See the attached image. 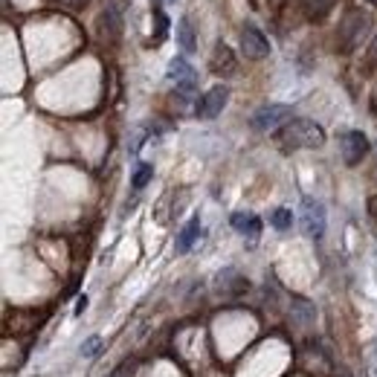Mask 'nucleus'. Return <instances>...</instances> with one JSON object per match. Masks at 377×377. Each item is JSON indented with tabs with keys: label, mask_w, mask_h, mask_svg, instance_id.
<instances>
[{
	"label": "nucleus",
	"mask_w": 377,
	"mask_h": 377,
	"mask_svg": "<svg viewBox=\"0 0 377 377\" xmlns=\"http://www.w3.org/2000/svg\"><path fill=\"white\" fill-rule=\"evenodd\" d=\"M163 3H177V0H154V6H163Z\"/></svg>",
	"instance_id": "obj_22"
},
{
	"label": "nucleus",
	"mask_w": 377,
	"mask_h": 377,
	"mask_svg": "<svg viewBox=\"0 0 377 377\" xmlns=\"http://www.w3.org/2000/svg\"><path fill=\"white\" fill-rule=\"evenodd\" d=\"M212 70H215L218 76L235 73V55H232V50H229L227 44H221V41L215 44V52H212Z\"/></svg>",
	"instance_id": "obj_10"
},
{
	"label": "nucleus",
	"mask_w": 377,
	"mask_h": 377,
	"mask_svg": "<svg viewBox=\"0 0 377 377\" xmlns=\"http://www.w3.org/2000/svg\"><path fill=\"white\" fill-rule=\"evenodd\" d=\"M99 348H102V340H99V336H90V340L82 346V354H85V357H90V354H96Z\"/></svg>",
	"instance_id": "obj_19"
},
{
	"label": "nucleus",
	"mask_w": 377,
	"mask_h": 377,
	"mask_svg": "<svg viewBox=\"0 0 377 377\" xmlns=\"http://www.w3.org/2000/svg\"><path fill=\"white\" fill-rule=\"evenodd\" d=\"M293 119V108L287 105H264L252 113V128L255 131H276V128H282L287 125Z\"/></svg>",
	"instance_id": "obj_5"
},
{
	"label": "nucleus",
	"mask_w": 377,
	"mask_h": 377,
	"mask_svg": "<svg viewBox=\"0 0 377 377\" xmlns=\"http://www.w3.org/2000/svg\"><path fill=\"white\" fill-rule=\"evenodd\" d=\"M134 374H136V363L131 360V363H122L119 369H113L108 377H134Z\"/></svg>",
	"instance_id": "obj_17"
},
{
	"label": "nucleus",
	"mask_w": 377,
	"mask_h": 377,
	"mask_svg": "<svg viewBox=\"0 0 377 377\" xmlns=\"http://www.w3.org/2000/svg\"><path fill=\"white\" fill-rule=\"evenodd\" d=\"M197 235H201V218H192V221L183 227V232L177 235V252H189L192 244L197 241Z\"/></svg>",
	"instance_id": "obj_11"
},
{
	"label": "nucleus",
	"mask_w": 377,
	"mask_h": 377,
	"mask_svg": "<svg viewBox=\"0 0 377 377\" xmlns=\"http://www.w3.org/2000/svg\"><path fill=\"white\" fill-rule=\"evenodd\" d=\"M169 82L174 85L177 96L180 99H189L197 87V73L194 67L186 62V58H171V64H169Z\"/></svg>",
	"instance_id": "obj_4"
},
{
	"label": "nucleus",
	"mask_w": 377,
	"mask_h": 377,
	"mask_svg": "<svg viewBox=\"0 0 377 377\" xmlns=\"http://www.w3.org/2000/svg\"><path fill=\"white\" fill-rule=\"evenodd\" d=\"M369 215L374 218V224H377V194H374V197H369Z\"/></svg>",
	"instance_id": "obj_20"
},
{
	"label": "nucleus",
	"mask_w": 377,
	"mask_h": 377,
	"mask_svg": "<svg viewBox=\"0 0 377 377\" xmlns=\"http://www.w3.org/2000/svg\"><path fill=\"white\" fill-rule=\"evenodd\" d=\"M154 21H157V35H154V44H163L166 35H169V17L163 12V6H154Z\"/></svg>",
	"instance_id": "obj_16"
},
{
	"label": "nucleus",
	"mask_w": 377,
	"mask_h": 377,
	"mask_svg": "<svg viewBox=\"0 0 377 377\" xmlns=\"http://www.w3.org/2000/svg\"><path fill=\"white\" fill-rule=\"evenodd\" d=\"M270 224H273L276 229H279V232L290 229V227H293V212H290V209H285V206L273 209V215H270Z\"/></svg>",
	"instance_id": "obj_14"
},
{
	"label": "nucleus",
	"mask_w": 377,
	"mask_h": 377,
	"mask_svg": "<svg viewBox=\"0 0 377 377\" xmlns=\"http://www.w3.org/2000/svg\"><path fill=\"white\" fill-rule=\"evenodd\" d=\"M369 27H371V17H369L366 12H360V9L348 12V15L343 17V27H340V47H343L346 52L354 50L357 44L363 41V35L369 32Z\"/></svg>",
	"instance_id": "obj_2"
},
{
	"label": "nucleus",
	"mask_w": 377,
	"mask_h": 377,
	"mask_svg": "<svg viewBox=\"0 0 377 377\" xmlns=\"http://www.w3.org/2000/svg\"><path fill=\"white\" fill-rule=\"evenodd\" d=\"M227 99H229V90H227L224 85L209 87V90L201 96V102H197V108H194L197 119H215L218 113H221V111L227 108Z\"/></svg>",
	"instance_id": "obj_8"
},
{
	"label": "nucleus",
	"mask_w": 377,
	"mask_h": 377,
	"mask_svg": "<svg viewBox=\"0 0 377 377\" xmlns=\"http://www.w3.org/2000/svg\"><path fill=\"white\" fill-rule=\"evenodd\" d=\"M177 41H180L183 52H189V55L197 50V41H194V27H192L189 17H180V24H177Z\"/></svg>",
	"instance_id": "obj_12"
},
{
	"label": "nucleus",
	"mask_w": 377,
	"mask_h": 377,
	"mask_svg": "<svg viewBox=\"0 0 377 377\" xmlns=\"http://www.w3.org/2000/svg\"><path fill=\"white\" fill-rule=\"evenodd\" d=\"M340 151H343V160L346 166H357L363 163V157L369 154V140L363 131H346L340 136Z\"/></svg>",
	"instance_id": "obj_7"
},
{
	"label": "nucleus",
	"mask_w": 377,
	"mask_h": 377,
	"mask_svg": "<svg viewBox=\"0 0 377 377\" xmlns=\"http://www.w3.org/2000/svg\"><path fill=\"white\" fill-rule=\"evenodd\" d=\"M105 21L111 24V35L116 38V35H119V9H116V6H111V9H108V15H105Z\"/></svg>",
	"instance_id": "obj_18"
},
{
	"label": "nucleus",
	"mask_w": 377,
	"mask_h": 377,
	"mask_svg": "<svg viewBox=\"0 0 377 377\" xmlns=\"http://www.w3.org/2000/svg\"><path fill=\"white\" fill-rule=\"evenodd\" d=\"M369 3H371V6H377V0H369Z\"/></svg>",
	"instance_id": "obj_23"
},
{
	"label": "nucleus",
	"mask_w": 377,
	"mask_h": 377,
	"mask_svg": "<svg viewBox=\"0 0 377 377\" xmlns=\"http://www.w3.org/2000/svg\"><path fill=\"white\" fill-rule=\"evenodd\" d=\"M87 308V296H82V299H78V305H76V313H82Z\"/></svg>",
	"instance_id": "obj_21"
},
{
	"label": "nucleus",
	"mask_w": 377,
	"mask_h": 377,
	"mask_svg": "<svg viewBox=\"0 0 377 377\" xmlns=\"http://www.w3.org/2000/svg\"><path fill=\"white\" fill-rule=\"evenodd\" d=\"M331 6H334V0H302V9L311 21H322V17L331 12Z\"/></svg>",
	"instance_id": "obj_13"
},
{
	"label": "nucleus",
	"mask_w": 377,
	"mask_h": 377,
	"mask_svg": "<svg viewBox=\"0 0 377 377\" xmlns=\"http://www.w3.org/2000/svg\"><path fill=\"white\" fill-rule=\"evenodd\" d=\"M151 177H154V166L140 163V166H136V171H134V177H131V183H134V189H136V192H140V189H145V186H148Z\"/></svg>",
	"instance_id": "obj_15"
},
{
	"label": "nucleus",
	"mask_w": 377,
	"mask_h": 377,
	"mask_svg": "<svg viewBox=\"0 0 377 377\" xmlns=\"http://www.w3.org/2000/svg\"><path fill=\"white\" fill-rule=\"evenodd\" d=\"M276 140L285 151H299V148H322L325 145V131L316 125L313 119H290L287 125L279 128Z\"/></svg>",
	"instance_id": "obj_1"
},
{
	"label": "nucleus",
	"mask_w": 377,
	"mask_h": 377,
	"mask_svg": "<svg viewBox=\"0 0 377 377\" xmlns=\"http://www.w3.org/2000/svg\"><path fill=\"white\" fill-rule=\"evenodd\" d=\"M241 50H244L247 58H252V62H262V58L270 55V41L264 38V32L259 27L244 24V29H241Z\"/></svg>",
	"instance_id": "obj_6"
},
{
	"label": "nucleus",
	"mask_w": 377,
	"mask_h": 377,
	"mask_svg": "<svg viewBox=\"0 0 377 377\" xmlns=\"http://www.w3.org/2000/svg\"><path fill=\"white\" fill-rule=\"evenodd\" d=\"M302 229L308 238H313V241H320V238L325 235V206L316 201V197H302Z\"/></svg>",
	"instance_id": "obj_3"
},
{
	"label": "nucleus",
	"mask_w": 377,
	"mask_h": 377,
	"mask_svg": "<svg viewBox=\"0 0 377 377\" xmlns=\"http://www.w3.org/2000/svg\"><path fill=\"white\" fill-rule=\"evenodd\" d=\"M229 224H232V229H235L238 235L250 238V241H255V238L262 235V218L252 215V212H235V215L229 218Z\"/></svg>",
	"instance_id": "obj_9"
}]
</instances>
